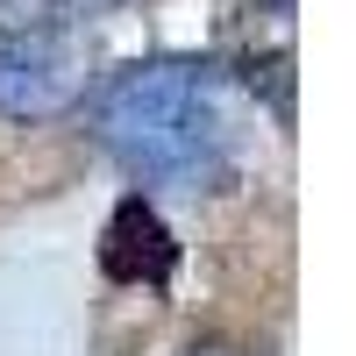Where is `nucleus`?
Returning a JSON list of instances; mask_svg holds the SVG:
<instances>
[{"instance_id": "1", "label": "nucleus", "mask_w": 356, "mask_h": 356, "mask_svg": "<svg viewBox=\"0 0 356 356\" xmlns=\"http://www.w3.org/2000/svg\"><path fill=\"white\" fill-rule=\"evenodd\" d=\"M100 150L143 186H207L228 157V79L207 57H136L93 86Z\"/></svg>"}, {"instance_id": "4", "label": "nucleus", "mask_w": 356, "mask_h": 356, "mask_svg": "<svg viewBox=\"0 0 356 356\" xmlns=\"http://www.w3.org/2000/svg\"><path fill=\"white\" fill-rule=\"evenodd\" d=\"M50 8L72 22V15H107V8H122V0H50Z\"/></svg>"}, {"instance_id": "2", "label": "nucleus", "mask_w": 356, "mask_h": 356, "mask_svg": "<svg viewBox=\"0 0 356 356\" xmlns=\"http://www.w3.org/2000/svg\"><path fill=\"white\" fill-rule=\"evenodd\" d=\"M93 86V57L72 22L0 29V114L8 122H50L72 114Z\"/></svg>"}, {"instance_id": "3", "label": "nucleus", "mask_w": 356, "mask_h": 356, "mask_svg": "<svg viewBox=\"0 0 356 356\" xmlns=\"http://www.w3.org/2000/svg\"><path fill=\"white\" fill-rule=\"evenodd\" d=\"M171 264H178V243H171L164 214H157L143 193H129V200L107 214V228H100V271H107L114 285H164Z\"/></svg>"}, {"instance_id": "5", "label": "nucleus", "mask_w": 356, "mask_h": 356, "mask_svg": "<svg viewBox=\"0 0 356 356\" xmlns=\"http://www.w3.org/2000/svg\"><path fill=\"white\" fill-rule=\"evenodd\" d=\"M186 356H243V349H228V342H193Z\"/></svg>"}]
</instances>
